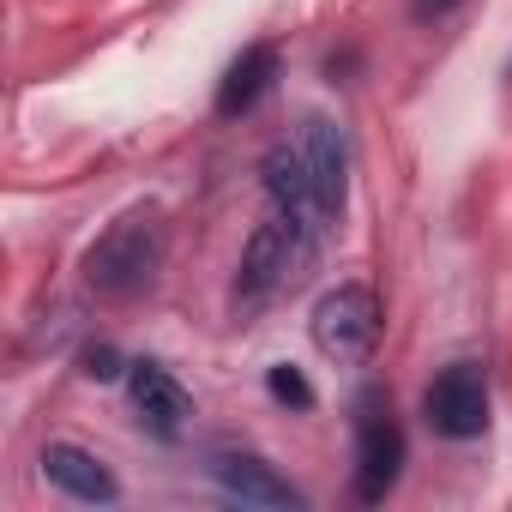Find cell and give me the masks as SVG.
<instances>
[{"mask_svg": "<svg viewBox=\"0 0 512 512\" xmlns=\"http://www.w3.org/2000/svg\"><path fill=\"white\" fill-rule=\"evenodd\" d=\"M266 386H272V398H278V404H290V410H314V386H308L290 362L266 368Z\"/></svg>", "mask_w": 512, "mask_h": 512, "instance_id": "obj_11", "label": "cell"}, {"mask_svg": "<svg viewBox=\"0 0 512 512\" xmlns=\"http://www.w3.org/2000/svg\"><path fill=\"white\" fill-rule=\"evenodd\" d=\"M43 476H49L61 494L85 500V506H115V500H121V482H115V470H109L97 452L73 446V440H55V446H43Z\"/></svg>", "mask_w": 512, "mask_h": 512, "instance_id": "obj_8", "label": "cell"}, {"mask_svg": "<svg viewBox=\"0 0 512 512\" xmlns=\"http://www.w3.org/2000/svg\"><path fill=\"white\" fill-rule=\"evenodd\" d=\"M163 272V217L157 211H127L115 217L97 247L85 253V284L109 302H127L139 290H151Z\"/></svg>", "mask_w": 512, "mask_h": 512, "instance_id": "obj_2", "label": "cell"}, {"mask_svg": "<svg viewBox=\"0 0 512 512\" xmlns=\"http://www.w3.org/2000/svg\"><path fill=\"white\" fill-rule=\"evenodd\" d=\"M127 392H133V410H139V422H145L157 440H175V434L187 428V416H193V398H187V386H181L169 368H157V362H133V374H127Z\"/></svg>", "mask_w": 512, "mask_h": 512, "instance_id": "obj_7", "label": "cell"}, {"mask_svg": "<svg viewBox=\"0 0 512 512\" xmlns=\"http://www.w3.org/2000/svg\"><path fill=\"white\" fill-rule=\"evenodd\" d=\"M260 175H266V199H272V211H290V217H302V223H314V229H326V235H332L338 211L326 205V193H320V181H314V169H308L302 145H296V133H290V139H278V145L266 151Z\"/></svg>", "mask_w": 512, "mask_h": 512, "instance_id": "obj_5", "label": "cell"}, {"mask_svg": "<svg viewBox=\"0 0 512 512\" xmlns=\"http://www.w3.org/2000/svg\"><path fill=\"white\" fill-rule=\"evenodd\" d=\"M422 416L440 440H476L488 428V386L476 368H446L428 392H422Z\"/></svg>", "mask_w": 512, "mask_h": 512, "instance_id": "obj_6", "label": "cell"}, {"mask_svg": "<svg viewBox=\"0 0 512 512\" xmlns=\"http://www.w3.org/2000/svg\"><path fill=\"white\" fill-rule=\"evenodd\" d=\"M272 85H278V49H272V43L241 49V55L229 61V73L217 79V115H223V121L253 115V109L272 97Z\"/></svg>", "mask_w": 512, "mask_h": 512, "instance_id": "obj_10", "label": "cell"}, {"mask_svg": "<svg viewBox=\"0 0 512 512\" xmlns=\"http://www.w3.org/2000/svg\"><path fill=\"white\" fill-rule=\"evenodd\" d=\"M458 0H416V19H446Z\"/></svg>", "mask_w": 512, "mask_h": 512, "instance_id": "obj_13", "label": "cell"}, {"mask_svg": "<svg viewBox=\"0 0 512 512\" xmlns=\"http://www.w3.org/2000/svg\"><path fill=\"white\" fill-rule=\"evenodd\" d=\"M398 470H404V428L392 416V398L368 386L356 398V494L380 506L398 488Z\"/></svg>", "mask_w": 512, "mask_h": 512, "instance_id": "obj_4", "label": "cell"}, {"mask_svg": "<svg viewBox=\"0 0 512 512\" xmlns=\"http://www.w3.org/2000/svg\"><path fill=\"white\" fill-rule=\"evenodd\" d=\"M320 247H326V229L290 217V211H272L260 229H253L247 253H241V272H235V302L241 308H266L278 296H290L296 284H308V272L320 266Z\"/></svg>", "mask_w": 512, "mask_h": 512, "instance_id": "obj_1", "label": "cell"}, {"mask_svg": "<svg viewBox=\"0 0 512 512\" xmlns=\"http://www.w3.org/2000/svg\"><path fill=\"white\" fill-rule=\"evenodd\" d=\"M211 476H217L223 494L241 500V506H290V512L308 506L296 482H284L266 458H247V452H223V458H211Z\"/></svg>", "mask_w": 512, "mask_h": 512, "instance_id": "obj_9", "label": "cell"}, {"mask_svg": "<svg viewBox=\"0 0 512 512\" xmlns=\"http://www.w3.org/2000/svg\"><path fill=\"white\" fill-rule=\"evenodd\" d=\"M308 326H314V350H320L326 362L362 368V362L380 350L386 314H380V296H374L368 284H338L332 296H320V308H314Z\"/></svg>", "mask_w": 512, "mask_h": 512, "instance_id": "obj_3", "label": "cell"}, {"mask_svg": "<svg viewBox=\"0 0 512 512\" xmlns=\"http://www.w3.org/2000/svg\"><path fill=\"white\" fill-rule=\"evenodd\" d=\"M85 374H91V380H115V374H121V356H115L109 344H97V350H85Z\"/></svg>", "mask_w": 512, "mask_h": 512, "instance_id": "obj_12", "label": "cell"}]
</instances>
